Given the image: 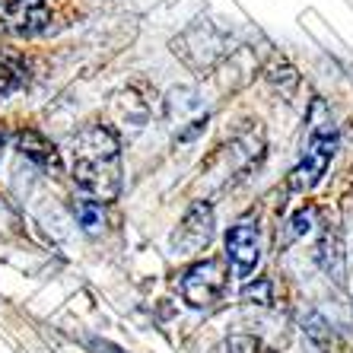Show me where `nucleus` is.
Returning a JSON list of instances; mask_svg holds the SVG:
<instances>
[{"label":"nucleus","instance_id":"1a4fd4ad","mask_svg":"<svg viewBox=\"0 0 353 353\" xmlns=\"http://www.w3.org/2000/svg\"><path fill=\"white\" fill-rule=\"evenodd\" d=\"M77 220L86 232H99L102 223H105V214H102V204L99 201H80L77 204Z\"/></svg>","mask_w":353,"mask_h":353},{"label":"nucleus","instance_id":"f8f14e48","mask_svg":"<svg viewBox=\"0 0 353 353\" xmlns=\"http://www.w3.org/2000/svg\"><path fill=\"white\" fill-rule=\"evenodd\" d=\"M312 220H315L312 207H309V210H299V214H296V220H293V236H299V232L309 230V223H312Z\"/></svg>","mask_w":353,"mask_h":353},{"label":"nucleus","instance_id":"ddd939ff","mask_svg":"<svg viewBox=\"0 0 353 353\" xmlns=\"http://www.w3.org/2000/svg\"><path fill=\"white\" fill-rule=\"evenodd\" d=\"M0 143H3V140H0Z\"/></svg>","mask_w":353,"mask_h":353},{"label":"nucleus","instance_id":"9d476101","mask_svg":"<svg viewBox=\"0 0 353 353\" xmlns=\"http://www.w3.org/2000/svg\"><path fill=\"white\" fill-rule=\"evenodd\" d=\"M242 303L271 305V303H274V287H271V280L258 277L255 283H245V287H242Z\"/></svg>","mask_w":353,"mask_h":353},{"label":"nucleus","instance_id":"f257e3e1","mask_svg":"<svg viewBox=\"0 0 353 353\" xmlns=\"http://www.w3.org/2000/svg\"><path fill=\"white\" fill-rule=\"evenodd\" d=\"M74 181L92 201H115L121 191V143L105 124L83 128L74 140Z\"/></svg>","mask_w":353,"mask_h":353},{"label":"nucleus","instance_id":"7ed1b4c3","mask_svg":"<svg viewBox=\"0 0 353 353\" xmlns=\"http://www.w3.org/2000/svg\"><path fill=\"white\" fill-rule=\"evenodd\" d=\"M226 287H230V271H226V261H220V258L197 261L181 277V296L191 309H214L226 296Z\"/></svg>","mask_w":353,"mask_h":353},{"label":"nucleus","instance_id":"0eeeda50","mask_svg":"<svg viewBox=\"0 0 353 353\" xmlns=\"http://www.w3.org/2000/svg\"><path fill=\"white\" fill-rule=\"evenodd\" d=\"M19 153L23 157H29L32 163H39L41 169H58L61 159H58V150L51 147L48 140L41 137L39 131H19Z\"/></svg>","mask_w":353,"mask_h":353},{"label":"nucleus","instance_id":"423d86ee","mask_svg":"<svg viewBox=\"0 0 353 353\" xmlns=\"http://www.w3.org/2000/svg\"><path fill=\"white\" fill-rule=\"evenodd\" d=\"M214 239V207L207 201H194L191 210L181 216L179 230L172 232V248L179 255H197Z\"/></svg>","mask_w":353,"mask_h":353},{"label":"nucleus","instance_id":"9b49d317","mask_svg":"<svg viewBox=\"0 0 353 353\" xmlns=\"http://www.w3.org/2000/svg\"><path fill=\"white\" fill-rule=\"evenodd\" d=\"M226 350L230 353H258V341L248 334H236V337H230Z\"/></svg>","mask_w":353,"mask_h":353},{"label":"nucleus","instance_id":"f03ea898","mask_svg":"<svg viewBox=\"0 0 353 353\" xmlns=\"http://www.w3.org/2000/svg\"><path fill=\"white\" fill-rule=\"evenodd\" d=\"M334 147H337V131L334 124L328 118L312 124L309 131V140H305V150H303V159L296 163V169L290 172V188L296 194H305L312 191L315 185L321 181V175L328 172L331 159H334Z\"/></svg>","mask_w":353,"mask_h":353},{"label":"nucleus","instance_id":"20e7f679","mask_svg":"<svg viewBox=\"0 0 353 353\" xmlns=\"http://www.w3.org/2000/svg\"><path fill=\"white\" fill-rule=\"evenodd\" d=\"M226 261L232 274L248 280L261 264V226L255 216H242V220L226 232Z\"/></svg>","mask_w":353,"mask_h":353},{"label":"nucleus","instance_id":"39448f33","mask_svg":"<svg viewBox=\"0 0 353 353\" xmlns=\"http://www.w3.org/2000/svg\"><path fill=\"white\" fill-rule=\"evenodd\" d=\"M51 23L48 0H0V26L17 39H32Z\"/></svg>","mask_w":353,"mask_h":353},{"label":"nucleus","instance_id":"6e6552de","mask_svg":"<svg viewBox=\"0 0 353 353\" xmlns=\"http://www.w3.org/2000/svg\"><path fill=\"white\" fill-rule=\"evenodd\" d=\"M26 83V67L19 58L0 51V99H7L10 92H17Z\"/></svg>","mask_w":353,"mask_h":353}]
</instances>
